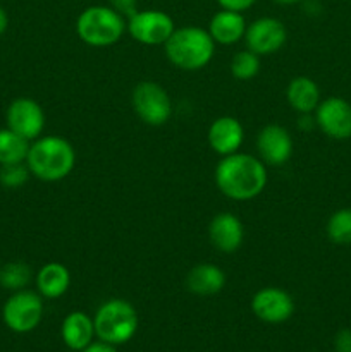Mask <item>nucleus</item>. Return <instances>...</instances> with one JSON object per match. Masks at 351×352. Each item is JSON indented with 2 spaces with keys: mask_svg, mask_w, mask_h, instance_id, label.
I'll use <instances>...</instances> for the list:
<instances>
[{
  "mask_svg": "<svg viewBox=\"0 0 351 352\" xmlns=\"http://www.w3.org/2000/svg\"><path fill=\"white\" fill-rule=\"evenodd\" d=\"M215 184L224 196L234 201H248L267 186V168L260 158L248 153L222 157L215 168Z\"/></svg>",
  "mask_w": 351,
  "mask_h": 352,
  "instance_id": "f257e3e1",
  "label": "nucleus"
},
{
  "mask_svg": "<svg viewBox=\"0 0 351 352\" xmlns=\"http://www.w3.org/2000/svg\"><path fill=\"white\" fill-rule=\"evenodd\" d=\"M76 164V151L65 138L43 136L30 144L26 165L31 174L45 182L67 177Z\"/></svg>",
  "mask_w": 351,
  "mask_h": 352,
  "instance_id": "f03ea898",
  "label": "nucleus"
},
{
  "mask_svg": "<svg viewBox=\"0 0 351 352\" xmlns=\"http://www.w3.org/2000/svg\"><path fill=\"white\" fill-rule=\"evenodd\" d=\"M164 47L169 62L182 71H200L215 54V41L209 30L198 26L176 28Z\"/></svg>",
  "mask_w": 351,
  "mask_h": 352,
  "instance_id": "7ed1b4c3",
  "label": "nucleus"
},
{
  "mask_svg": "<svg viewBox=\"0 0 351 352\" xmlns=\"http://www.w3.org/2000/svg\"><path fill=\"white\" fill-rule=\"evenodd\" d=\"M126 21L119 12L107 6H92L79 14L76 33L89 47H110L123 38Z\"/></svg>",
  "mask_w": 351,
  "mask_h": 352,
  "instance_id": "20e7f679",
  "label": "nucleus"
},
{
  "mask_svg": "<svg viewBox=\"0 0 351 352\" xmlns=\"http://www.w3.org/2000/svg\"><path fill=\"white\" fill-rule=\"evenodd\" d=\"M95 336L112 346L126 344L138 330V313L131 302L124 299H109L103 302L93 318Z\"/></svg>",
  "mask_w": 351,
  "mask_h": 352,
  "instance_id": "39448f33",
  "label": "nucleus"
},
{
  "mask_svg": "<svg viewBox=\"0 0 351 352\" xmlns=\"http://www.w3.org/2000/svg\"><path fill=\"white\" fill-rule=\"evenodd\" d=\"M131 103L136 116L148 126H164L172 116L171 96L158 82H138L131 95Z\"/></svg>",
  "mask_w": 351,
  "mask_h": 352,
  "instance_id": "423d86ee",
  "label": "nucleus"
},
{
  "mask_svg": "<svg viewBox=\"0 0 351 352\" xmlns=\"http://www.w3.org/2000/svg\"><path fill=\"white\" fill-rule=\"evenodd\" d=\"M43 316V301L41 296L23 289L16 291L6 301L2 309V318L7 329L16 333H28L36 329Z\"/></svg>",
  "mask_w": 351,
  "mask_h": 352,
  "instance_id": "0eeeda50",
  "label": "nucleus"
},
{
  "mask_svg": "<svg viewBox=\"0 0 351 352\" xmlns=\"http://www.w3.org/2000/svg\"><path fill=\"white\" fill-rule=\"evenodd\" d=\"M126 30L138 43L164 45L174 33V21L164 10H138L127 19Z\"/></svg>",
  "mask_w": 351,
  "mask_h": 352,
  "instance_id": "6e6552de",
  "label": "nucleus"
},
{
  "mask_svg": "<svg viewBox=\"0 0 351 352\" xmlns=\"http://www.w3.org/2000/svg\"><path fill=\"white\" fill-rule=\"evenodd\" d=\"M315 124L326 136L343 141L351 138V103L341 96L322 100L315 109Z\"/></svg>",
  "mask_w": 351,
  "mask_h": 352,
  "instance_id": "1a4fd4ad",
  "label": "nucleus"
},
{
  "mask_svg": "<svg viewBox=\"0 0 351 352\" xmlns=\"http://www.w3.org/2000/svg\"><path fill=\"white\" fill-rule=\"evenodd\" d=\"M288 40V31L282 21L275 17H260L246 28L244 41L248 50L257 55H270L281 50Z\"/></svg>",
  "mask_w": 351,
  "mask_h": 352,
  "instance_id": "9d476101",
  "label": "nucleus"
},
{
  "mask_svg": "<svg viewBox=\"0 0 351 352\" xmlns=\"http://www.w3.org/2000/svg\"><path fill=\"white\" fill-rule=\"evenodd\" d=\"M7 127L28 141L38 140L45 129L43 109L31 98L14 100L7 109Z\"/></svg>",
  "mask_w": 351,
  "mask_h": 352,
  "instance_id": "9b49d317",
  "label": "nucleus"
},
{
  "mask_svg": "<svg viewBox=\"0 0 351 352\" xmlns=\"http://www.w3.org/2000/svg\"><path fill=\"white\" fill-rule=\"evenodd\" d=\"M251 311L262 322L275 325L291 318L295 313V301L284 289L264 287L251 299Z\"/></svg>",
  "mask_w": 351,
  "mask_h": 352,
  "instance_id": "f8f14e48",
  "label": "nucleus"
},
{
  "mask_svg": "<svg viewBox=\"0 0 351 352\" xmlns=\"http://www.w3.org/2000/svg\"><path fill=\"white\" fill-rule=\"evenodd\" d=\"M257 150L265 165L281 167L292 155L291 134L279 124H268L258 134Z\"/></svg>",
  "mask_w": 351,
  "mask_h": 352,
  "instance_id": "ddd939ff",
  "label": "nucleus"
},
{
  "mask_svg": "<svg viewBox=\"0 0 351 352\" xmlns=\"http://www.w3.org/2000/svg\"><path fill=\"white\" fill-rule=\"evenodd\" d=\"M209 237L215 250L222 253H234L243 244L244 226L234 213H219L210 222Z\"/></svg>",
  "mask_w": 351,
  "mask_h": 352,
  "instance_id": "4468645a",
  "label": "nucleus"
},
{
  "mask_svg": "<svg viewBox=\"0 0 351 352\" xmlns=\"http://www.w3.org/2000/svg\"><path fill=\"white\" fill-rule=\"evenodd\" d=\"M244 141V127L236 117L222 116L209 127V144L215 153L227 157L240 151Z\"/></svg>",
  "mask_w": 351,
  "mask_h": 352,
  "instance_id": "2eb2a0df",
  "label": "nucleus"
},
{
  "mask_svg": "<svg viewBox=\"0 0 351 352\" xmlns=\"http://www.w3.org/2000/svg\"><path fill=\"white\" fill-rule=\"evenodd\" d=\"M246 21L243 12H234V10H219L213 14L210 19L209 33L213 41L219 45H234L241 41L246 33Z\"/></svg>",
  "mask_w": 351,
  "mask_h": 352,
  "instance_id": "dca6fc26",
  "label": "nucleus"
},
{
  "mask_svg": "<svg viewBox=\"0 0 351 352\" xmlns=\"http://www.w3.org/2000/svg\"><path fill=\"white\" fill-rule=\"evenodd\" d=\"M226 285V274L220 267L212 263H202L193 267L186 277V287L189 292L202 298L219 294Z\"/></svg>",
  "mask_w": 351,
  "mask_h": 352,
  "instance_id": "f3484780",
  "label": "nucleus"
},
{
  "mask_svg": "<svg viewBox=\"0 0 351 352\" xmlns=\"http://www.w3.org/2000/svg\"><path fill=\"white\" fill-rule=\"evenodd\" d=\"M62 340L72 351H83L93 342L95 325L93 318L83 311H72L62 322Z\"/></svg>",
  "mask_w": 351,
  "mask_h": 352,
  "instance_id": "a211bd4d",
  "label": "nucleus"
},
{
  "mask_svg": "<svg viewBox=\"0 0 351 352\" xmlns=\"http://www.w3.org/2000/svg\"><path fill=\"white\" fill-rule=\"evenodd\" d=\"M286 98L298 113H313L320 103L319 85L306 76H298L288 85Z\"/></svg>",
  "mask_w": 351,
  "mask_h": 352,
  "instance_id": "6ab92c4d",
  "label": "nucleus"
},
{
  "mask_svg": "<svg viewBox=\"0 0 351 352\" xmlns=\"http://www.w3.org/2000/svg\"><path fill=\"white\" fill-rule=\"evenodd\" d=\"M71 285V274L62 263H47L38 270L36 289L41 298L57 299L67 292Z\"/></svg>",
  "mask_w": 351,
  "mask_h": 352,
  "instance_id": "aec40b11",
  "label": "nucleus"
},
{
  "mask_svg": "<svg viewBox=\"0 0 351 352\" xmlns=\"http://www.w3.org/2000/svg\"><path fill=\"white\" fill-rule=\"evenodd\" d=\"M30 151V141L10 131L0 129V165L23 164Z\"/></svg>",
  "mask_w": 351,
  "mask_h": 352,
  "instance_id": "412c9836",
  "label": "nucleus"
},
{
  "mask_svg": "<svg viewBox=\"0 0 351 352\" xmlns=\"http://www.w3.org/2000/svg\"><path fill=\"white\" fill-rule=\"evenodd\" d=\"M327 237L337 246H351V208H341L327 220Z\"/></svg>",
  "mask_w": 351,
  "mask_h": 352,
  "instance_id": "4be33fe9",
  "label": "nucleus"
},
{
  "mask_svg": "<svg viewBox=\"0 0 351 352\" xmlns=\"http://www.w3.org/2000/svg\"><path fill=\"white\" fill-rule=\"evenodd\" d=\"M31 280V268L26 263L14 261L0 267V284L9 291H23Z\"/></svg>",
  "mask_w": 351,
  "mask_h": 352,
  "instance_id": "5701e85b",
  "label": "nucleus"
},
{
  "mask_svg": "<svg viewBox=\"0 0 351 352\" xmlns=\"http://www.w3.org/2000/svg\"><path fill=\"white\" fill-rule=\"evenodd\" d=\"M260 71V55H257L251 50L237 52L231 60V74L237 81H250Z\"/></svg>",
  "mask_w": 351,
  "mask_h": 352,
  "instance_id": "b1692460",
  "label": "nucleus"
},
{
  "mask_svg": "<svg viewBox=\"0 0 351 352\" xmlns=\"http://www.w3.org/2000/svg\"><path fill=\"white\" fill-rule=\"evenodd\" d=\"M30 174V168L28 165H24V162L23 164L0 165V184L9 189L21 188L28 181Z\"/></svg>",
  "mask_w": 351,
  "mask_h": 352,
  "instance_id": "393cba45",
  "label": "nucleus"
},
{
  "mask_svg": "<svg viewBox=\"0 0 351 352\" xmlns=\"http://www.w3.org/2000/svg\"><path fill=\"white\" fill-rule=\"evenodd\" d=\"M110 7L123 17L129 19L134 12H138V0H110Z\"/></svg>",
  "mask_w": 351,
  "mask_h": 352,
  "instance_id": "a878e982",
  "label": "nucleus"
},
{
  "mask_svg": "<svg viewBox=\"0 0 351 352\" xmlns=\"http://www.w3.org/2000/svg\"><path fill=\"white\" fill-rule=\"evenodd\" d=\"M217 2H219V6L226 10L243 12V10H248L250 7H253L257 0H217Z\"/></svg>",
  "mask_w": 351,
  "mask_h": 352,
  "instance_id": "bb28decb",
  "label": "nucleus"
},
{
  "mask_svg": "<svg viewBox=\"0 0 351 352\" xmlns=\"http://www.w3.org/2000/svg\"><path fill=\"white\" fill-rule=\"evenodd\" d=\"M334 347H336V352H351V330L350 329H344L337 333L336 340H334Z\"/></svg>",
  "mask_w": 351,
  "mask_h": 352,
  "instance_id": "cd10ccee",
  "label": "nucleus"
},
{
  "mask_svg": "<svg viewBox=\"0 0 351 352\" xmlns=\"http://www.w3.org/2000/svg\"><path fill=\"white\" fill-rule=\"evenodd\" d=\"M81 352H117V349L112 346V344L100 340V342H92L88 347H85V349H83Z\"/></svg>",
  "mask_w": 351,
  "mask_h": 352,
  "instance_id": "c85d7f7f",
  "label": "nucleus"
},
{
  "mask_svg": "<svg viewBox=\"0 0 351 352\" xmlns=\"http://www.w3.org/2000/svg\"><path fill=\"white\" fill-rule=\"evenodd\" d=\"M7 26H9V17H7V12L6 10L0 7V34L6 33Z\"/></svg>",
  "mask_w": 351,
  "mask_h": 352,
  "instance_id": "c756f323",
  "label": "nucleus"
},
{
  "mask_svg": "<svg viewBox=\"0 0 351 352\" xmlns=\"http://www.w3.org/2000/svg\"><path fill=\"white\" fill-rule=\"evenodd\" d=\"M275 3H281V6H295V3L301 2V0H274Z\"/></svg>",
  "mask_w": 351,
  "mask_h": 352,
  "instance_id": "7c9ffc66",
  "label": "nucleus"
}]
</instances>
